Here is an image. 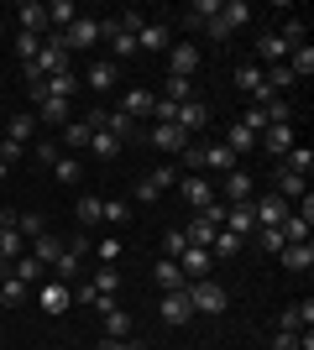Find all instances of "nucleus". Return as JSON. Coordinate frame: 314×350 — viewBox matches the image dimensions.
Listing matches in <instances>:
<instances>
[{
  "label": "nucleus",
  "instance_id": "f3484780",
  "mask_svg": "<svg viewBox=\"0 0 314 350\" xmlns=\"http://www.w3.org/2000/svg\"><path fill=\"white\" fill-rule=\"evenodd\" d=\"M152 105H157V94H147V89H126V94H120V116H126V120H147Z\"/></svg>",
  "mask_w": 314,
  "mask_h": 350
},
{
  "label": "nucleus",
  "instance_id": "4468645a",
  "mask_svg": "<svg viewBox=\"0 0 314 350\" xmlns=\"http://www.w3.org/2000/svg\"><path fill=\"white\" fill-rule=\"evenodd\" d=\"M31 100H37V110H31L37 120H47V126H68V100H53V94H42V89H31Z\"/></svg>",
  "mask_w": 314,
  "mask_h": 350
},
{
  "label": "nucleus",
  "instance_id": "c9c22d12",
  "mask_svg": "<svg viewBox=\"0 0 314 350\" xmlns=\"http://www.w3.org/2000/svg\"><path fill=\"white\" fill-rule=\"evenodd\" d=\"M215 11H220V0H194L179 21H183V27H209V16H215Z\"/></svg>",
  "mask_w": 314,
  "mask_h": 350
},
{
  "label": "nucleus",
  "instance_id": "e433bc0d",
  "mask_svg": "<svg viewBox=\"0 0 314 350\" xmlns=\"http://www.w3.org/2000/svg\"><path fill=\"white\" fill-rule=\"evenodd\" d=\"M205 167H215V173H231V167H236V152H231L225 142L205 146Z\"/></svg>",
  "mask_w": 314,
  "mask_h": 350
},
{
  "label": "nucleus",
  "instance_id": "b1692460",
  "mask_svg": "<svg viewBox=\"0 0 314 350\" xmlns=\"http://www.w3.org/2000/svg\"><path fill=\"white\" fill-rule=\"evenodd\" d=\"M147 142L157 146V152H183V146L194 142V136H183L179 126H152V131H147Z\"/></svg>",
  "mask_w": 314,
  "mask_h": 350
},
{
  "label": "nucleus",
  "instance_id": "f8f14e48",
  "mask_svg": "<svg viewBox=\"0 0 314 350\" xmlns=\"http://www.w3.org/2000/svg\"><path fill=\"white\" fill-rule=\"evenodd\" d=\"M220 230H231L236 241L257 235V215H252V204H225V225H220Z\"/></svg>",
  "mask_w": 314,
  "mask_h": 350
},
{
  "label": "nucleus",
  "instance_id": "f704fd0d",
  "mask_svg": "<svg viewBox=\"0 0 314 350\" xmlns=\"http://www.w3.org/2000/svg\"><path fill=\"white\" fill-rule=\"evenodd\" d=\"M225 146H231V152H236V162H241V157H246V152H257V136H252V131H246V126H241V120H236V126L225 131Z\"/></svg>",
  "mask_w": 314,
  "mask_h": 350
},
{
  "label": "nucleus",
  "instance_id": "0eeeda50",
  "mask_svg": "<svg viewBox=\"0 0 314 350\" xmlns=\"http://www.w3.org/2000/svg\"><path fill=\"white\" fill-rule=\"evenodd\" d=\"M157 314H163V324H173V329H179V324H189L194 319V304H189V293H163V304H157Z\"/></svg>",
  "mask_w": 314,
  "mask_h": 350
},
{
  "label": "nucleus",
  "instance_id": "3c124183",
  "mask_svg": "<svg viewBox=\"0 0 314 350\" xmlns=\"http://www.w3.org/2000/svg\"><path fill=\"white\" fill-rule=\"evenodd\" d=\"M79 219H84V225H100V219H105V199L84 193V199H79Z\"/></svg>",
  "mask_w": 314,
  "mask_h": 350
},
{
  "label": "nucleus",
  "instance_id": "c03bdc74",
  "mask_svg": "<svg viewBox=\"0 0 314 350\" xmlns=\"http://www.w3.org/2000/svg\"><path fill=\"white\" fill-rule=\"evenodd\" d=\"M105 131L116 136V142H131V136H136V120H126L120 110H110V116H105Z\"/></svg>",
  "mask_w": 314,
  "mask_h": 350
},
{
  "label": "nucleus",
  "instance_id": "49530a36",
  "mask_svg": "<svg viewBox=\"0 0 314 350\" xmlns=\"http://www.w3.org/2000/svg\"><path fill=\"white\" fill-rule=\"evenodd\" d=\"M105 335L126 340V335H131V314H126V308H110V314H105Z\"/></svg>",
  "mask_w": 314,
  "mask_h": 350
},
{
  "label": "nucleus",
  "instance_id": "603ef678",
  "mask_svg": "<svg viewBox=\"0 0 314 350\" xmlns=\"http://www.w3.org/2000/svg\"><path fill=\"white\" fill-rule=\"evenodd\" d=\"M37 53H42V37H31V31H16V58L31 63Z\"/></svg>",
  "mask_w": 314,
  "mask_h": 350
},
{
  "label": "nucleus",
  "instance_id": "ddd939ff",
  "mask_svg": "<svg viewBox=\"0 0 314 350\" xmlns=\"http://www.w3.org/2000/svg\"><path fill=\"white\" fill-rule=\"evenodd\" d=\"M288 53H293V47H288L278 31H257V58H262V68H272V63H288Z\"/></svg>",
  "mask_w": 314,
  "mask_h": 350
},
{
  "label": "nucleus",
  "instance_id": "c756f323",
  "mask_svg": "<svg viewBox=\"0 0 314 350\" xmlns=\"http://www.w3.org/2000/svg\"><path fill=\"white\" fill-rule=\"evenodd\" d=\"M74 21H79V5H74V0H53V5H47V27H53V31H68Z\"/></svg>",
  "mask_w": 314,
  "mask_h": 350
},
{
  "label": "nucleus",
  "instance_id": "473e14b6",
  "mask_svg": "<svg viewBox=\"0 0 314 350\" xmlns=\"http://www.w3.org/2000/svg\"><path fill=\"white\" fill-rule=\"evenodd\" d=\"M215 16H220V21H225V27H231V31H236V27H246V21H252V5H246V0H225V5H220V11H215Z\"/></svg>",
  "mask_w": 314,
  "mask_h": 350
},
{
  "label": "nucleus",
  "instance_id": "4be33fe9",
  "mask_svg": "<svg viewBox=\"0 0 314 350\" xmlns=\"http://www.w3.org/2000/svg\"><path fill=\"white\" fill-rule=\"evenodd\" d=\"M179 267H183V278H189V282H199V278H209V267H215V256H209L205 246H189V251L179 256Z\"/></svg>",
  "mask_w": 314,
  "mask_h": 350
},
{
  "label": "nucleus",
  "instance_id": "423d86ee",
  "mask_svg": "<svg viewBox=\"0 0 314 350\" xmlns=\"http://www.w3.org/2000/svg\"><path fill=\"white\" fill-rule=\"evenodd\" d=\"M37 304L47 308V314H68V308H74V288H68V282H42V288H37Z\"/></svg>",
  "mask_w": 314,
  "mask_h": 350
},
{
  "label": "nucleus",
  "instance_id": "a878e982",
  "mask_svg": "<svg viewBox=\"0 0 314 350\" xmlns=\"http://www.w3.org/2000/svg\"><path fill=\"white\" fill-rule=\"evenodd\" d=\"M37 89H42V94H53V100H68V94L79 89V73H74V68H68V73H47Z\"/></svg>",
  "mask_w": 314,
  "mask_h": 350
},
{
  "label": "nucleus",
  "instance_id": "6e6d98bb",
  "mask_svg": "<svg viewBox=\"0 0 314 350\" xmlns=\"http://www.w3.org/2000/svg\"><path fill=\"white\" fill-rule=\"evenodd\" d=\"M31 157H37V162H47V167H53V162L63 157V146L53 142V136H47V142H31Z\"/></svg>",
  "mask_w": 314,
  "mask_h": 350
},
{
  "label": "nucleus",
  "instance_id": "2eb2a0df",
  "mask_svg": "<svg viewBox=\"0 0 314 350\" xmlns=\"http://www.w3.org/2000/svg\"><path fill=\"white\" fill-rule=\"evenodd\" d=\"M194 68H199V47H194V42L168 47V73H179V79H194Z\"/></svg>",
  "mask_w": 314,
  "mask_h": 350
},
{
  "label": "nucleus",
  "instance_id": "39448f33",
  "mask_svg": "<svg viewBox=\"0 0 314 350\" xmlns=\"http://www.w3.org/2000/svg\"><path fill=\"white\" fill-rule=\"evenodd\" d=\"M252 215H257V225H283L293 209H288V199H278V193H252Z\"/></svg>",
  "mask_w": 314,
  "mask_h": 350
},
{
  "label": "nucleus",
  "instance_id": "774afa93",
  "mask_svg": "<svg viewBox=\"0 0 314 350\" xmlns=\"http://www.w3.org/2000/svg\"><path fill=\"white\" fill-rule=\"evenodd\" d=\"M0 142H5V131H0Z\"/></svg>",
  "mask_w": 314,
  "mask_h": 350
},
{
  "label": "nucleus",
  "instance_id": "4c0bfd02",
  "mask_svg": "<svg viewBox=\"0 0 314 350\" xmlns=\"http://www.w3.org/2000/svg\"><path fill=\"white\" fill-rule=\"evenodd\" d=\"M27 298H31V288H27L21 278H0V304H5V308L27 304Z\"/></svg>",
  "mask_w": 314,
  "mask_h": 350
},
{
  "label": "nucleus",
  "instance_id": "7ed1b4c3",
  "mask_svg": "<svg viewBox=\"0 0 314 350\" xmlns=\"http://www.w3.org/2000/svg\"><path fill=\"white\" fill-rule=\"evenodd\" d=\"M63 42H68V53H74V58H79V53H90V47L105 42V21H94V16H79L74 27L63 31Z\"/></svg>",
  "mask_w": 314,
  "mask_h": 350
},
{
  "label": "nucleus",
  "instance_id": "69168bd1",
  "mask_svg": "<svg viewBox=\"0 0 314 350\" xmlns=\"http://www.w3.org/2000/svg\"><path fill=\"white\" fill-rule=\"evenodd\" d=\"M94 350H131V340H116V335H105V340H94Z\"/></svg>",
  "mask_w": 314,
  "mask_h": 350
},
{
  "label": "nucleus",
  "instance_id": "8fccbe9b",
  "mask_svg": "<svg viewBox=\"0 0 314 350\" xmlns=\"http://www.w3.org/2000/svg\"><path fill=\"white\" fill-rule=\"evenodd\" d=\"M53 178H58V183H79V178H84L79 157H58V162H53Z\"/></svg>",
  "mask_w": 314,
  "mask_h": 350
},
{
  "label": "nucleus",
  "instance_id": "1a4fd4ad",
  "mask_svg": "<svg viewBox=\"0 0 314 350\" xmlns=\"http://www.w3.org/2000/svg\"><path fill=\"white\" fill-rule=\"evenodd\" d=\"M257 146H262V152H272V157H288V152L299 146V136H293V126H267V131L257 136Z\"/></svg>",
  "mask_w": 314,
  "mask_h": 350
},
{
  "label": "nucleus",
  "instance_id": "5fc2aeb1",
  "mask_svg": "<svg viewBox=\"0 0 314 350\" xmlns=\"http://www.w3.org/2000/svg\"><path fill=\"white\" fill-rule=\"evenodd\" d=\"M257 241H262V251H272V256H278V251L288 246V241H283V230H278V225H257Z\"/></svg>",
  "mask_w": 314,
  "mask_h": 350
},
{
  "label": "nucleus",
  "instance_id": "680f3d73",
  "mask_svg": "<svg viewBox=\"0 0 314 350\" xmlns=\"http://www.w3.org/2000/svg\"><path fill=\"white\" fill-rule=\"evenodd\" d=\"M267 350H299V335H283V329H278V335L267 340Z\"/></svg>",
  "mask_w": 314,
  "mask_h": 350
},
{
  "label": "nucleus",
  "instance_id": "20e7f679",
  "mask_svg": "<svg viewBox=\"0 0 314 350\" xmlns=\"http://www.w3.org/2000/svg\"><path fill=\"white\" fill-rule=\"evenodd\" d=\"M173 183H179V167H152L147 178H142V183H136V204H152V199H163L168 189H173Z\"/></svg>",
  "mask_w": 314,
  "mask_h": 350
},
{
  "label": "nucleus",
  "instance_id": "bf43d9fd",
  "mask_svg": "<svg viewBox=\"0 0 314 350\" xmlns=\"http://www.w3.org/2000/svg\"><path fill=\"white\" fill-rule=\"evenodd\" d=\"M183 162H189V173H199V167H205V146L189 142V146H183Z\"/></svg>",
  "mask_w": 314,
  "mask_h": 350
},
{
  "label": "nucleus",
  "instance_id": "58836bf2",
  "mask_svg": "<svg viewBox=\"0 0 314 350\" xmlns=\"http://www.w3.org/2000/svg\"><path fill=\"white\" fill-rule=\"evenodd\" d=\"M288 73H293V79H309V73H314V47L309 42L288 53Z\"/></svg>",
  "mask_w": 314,
  "mask_h": 350
},
{
  "label": "nucleus",
  "instance_id": "c85d7f7f",
  "mask_svg": "<svg viewBox=\"0 0 314 350\" xmlns=\"http://www.w3.org/2000/svg\"><path fill=\"white\" fill-rule=\"evenodd\" d=\"M278 256H283L288 272H309V267H314V246H309V241H299V246H283Z\"/></svg>",
  "mask_w": 314,
  "mask_h": 350
},
{
  "label": "nucleus",
  "instance_id": "2f4dec72",
  "mask_svg": "<svg viewBox=\"0 0 314 350\" xmlns=\"http://www.w3.org/2000/svg\"><path fill=\"white\" fill-rule=\"evenodd\" d=\"M42 272H47V267L37 262L31 251H21V256H16V262H11V278H21V282H27V288H31V282H42Z\"/></svg>",
  "mask_w": 314,
  "mask_h": 350
},
{
  "label": "nucleus",
  "instance_id": "6e6552de",
  "mask_svg": "<svg viewBox=\"0 0 314 350\" xmlns=\"http://www.w3.org/2000/svg\"><path fill=\"white\" fill-rule=\"evenodd\" d=\"M16 21H21V31H31V37H47V5L42 0H21V5H16Z\"/></svg>",
  "mask_w": 314,
  "mask_h": 350
},
{
  "label": "nucleus",
  "instance_id": "de8ad7c7",
  "mask_svg": "<svg viewBox=\"0 0 314 350\" xmlns=\"http://www.w3.org/2000/svg\"><path fill=\"white\" fill-rule=\"evenodd\" d=\"M90 152H94V157H100V162H110V157H116V152H120V142H116V136H110V131H94V136H90Z\"/></svg>",
  "mask_w": 314,
  "mask_h": 350
},
{
  "label": "nucleus",
  "instance_id": "412c9836",
  "mask_svg": "<svg viewBox=\"0 0 314 350\" xmlns=\"http://www.w3.org/2000/svg\"><path fill=\"white\" fill-rule=\"evenodd\" d=\"M84 84H90L94 94H110V89H116V63H110V58H94L90 68H84Z\"/></svg>",
  "mask_w": 314,
  "mask_h": 350
},
{
  "label": "nucleus",
  "instance_id": "393cba45",
  "mask_svg": "<svg viewBox=\"0 0 314 350\" xmlns=\"http://www.w3.org/2000/svg\"><path fill=\"white\" fill-rule=\"evenodd\" d=\"M168 27L163 21H147V27H142V37H136V53H168Z\"/></svg>",
  "mask_w": 314,
  "mask_h": 350
},
{
  "label": "nucleus",
  "instance_id": "bb28decb",
  "mask_svg": "<svg viewBox=\"0 0 314 350\" xmlns=\"http://www.w3.org/2000/svg\"><path fill=\"white\" fill-rule=\"evenodd\" d=\"M63 251H68V246H63V241H58V235H53V230H42V235H37V241H31V256H37V262H42V267H53V262H58V256H63Z\"/></svg>",
  "mask_w": 314,
  "mask_h": 350
},
{
  "label": "nucleus",
  "instance_id": "7c9ffc66",
  "mask_svg": "<svg viewBox=\"0 0 314 350\" xmlns=\"http://www.w3.org/2000/svg\"><path fill=\"white\" fill-rule=\"evenodd\" d=\"M90 126H84V120H68V126H63V136H58V146H68V152H90Z\"/></svg>",
  "mask_w": 314,
  "mask_h": 350
},
{
  "label": "nucleus",
  "instance_id": "a211bd4d",
  "mask_svg": "<svg viewBox=\"0 0 314 350\" xmlns=\"http://www.w3.org/2000/svg\"><path fill=\"white\" fill-rule=\"evenodd\" d=\"M16 256H21V235H16V215L5 209L0 215V267H11Z\"/></svg>",
  "mask_w": 314,
  "mask_h": 350
},
{
  "label": "nucleus",
  "instance_id": "052dcab7",
  "mask_svg": "<svg viewBox=\"0 0 314 350\" xmlns=\"http://www.w3.org/2000/svg\"><path fill=\"white\" fill-rule=\"evenodd\" d=\"M21 157H27V146H16V142H0V162H5V167H16Z\"/></svg>",
  "mask_w": 314,
  "mask_h": 350
},
{
  "label": "nucleus",
  "instance_id": "4d7b16f0",
  "mask_svg": "<svg viewBox=\"0 0 314 350\" xmlns=\"http://www.w3.org/2000/svg\"><path fill=\"white\" fill-rule=\"evenodd\" d=\"M278 37H283L288 47H304V42H309V37H304V21H299V16H288V21H283V31H278Z\"/></svg>",
  "mask_w": 314,
  "mask_h": 350
},
{
  "label": "nucleus",
  "instance_id": "9b49d317",
  "mask_svg": "<svg viewBox=\"0 0 314 350\" xmlns=\"http://www.w3.org/2000/svg\"><path fill=\"white\" fill-rule=\"evenodd\" d=\"M173 126H179L183 136H199L209 126V105L205 100H189V105H179V120H173Z\"/></svg>",
  "mask_w": 314,
  "mask_h": 350
},
{
  "label": "nucleus",
  "instance_id": "aec40b11",
  "mask_svg": "<svg viewBox=\"0 0 314 350\" xmlns=\"http://www.w3.org/2000/svg\"><path fill=\"white\" fill-rule=\"evenodd\" d=\"M152 282H157L163 293H179V288H189V278H183V267L173 262V256H163V262L152 267Z\"/></svg>",
  "mask_w": 314,
  "mask_h": 350
},
{
  "label": "nucleus",
  "instance_id": "e2e57ef3",
  "mask_svg": "<svg viewBox=\"0 0 314 350\" xmlns=\"http://www.w3.org/2000/svg\"><path fill=\"white\" fill-rule=\"evenodd\" d=\"M94 256H100V262H116V256H120V241H100V246H94Z\"/></svg>",
  "mask_w": 314,
  "mask_h": 350
},
{
  "label": "nucleus",
  "instance_id": "f257e3e1",
  "mask_svg": "<svg viewBox=\"0 0 314 350\" xmlns=\"http://www.w3.org/2000/svg\"><path fill=\"white\" fill-rule=\"evenodd\" d=\"M189 304H194V314H209V319H220L225 314V304H231V298H225V288L220 282H209V278H199V282H189Z\"/></svg>",
  "mask_w": 314,
  "mask_h": 350
},
{
  "label": "nucleus",
  "instance_id": "f03ea898",
  "mask_svg": "<svg viewBox=\"0 0 314 350\" xmlns=\"http://www.w3.org/2000/svg\"><path fill=\"white\" fill-rule=\"evenodd\" d=\"M252 193H257V178L246 173V167H231V173H220V193H215V199H220V204H252Z\"/></svg>",
  "mask_w": 314,
  "mask_h": 350
},
{
  "label": "nucleus",
  "instance_id": "338daca9",
  "mask_svg": "<svg viewBox=\"0 0 314 350\" xmlns=\"http://www.w3.org/2000/svg\"><path fill=\"white\" fill-rule=\"evenodd\" d=\"M0 42H5V21H0Z\"/></svg>",
  "mask_w": 314,
  "mask_h": 350
},
{
  "label": "nucleus",
  "instance_id": "13d9d810",
  "mask_svg": "<svg viewBox=\"0 0 314 350\" xmlns=\"http://www.w3.org/2000/svg\"><path fill=\"white\" fill-rule=\"evenodd\" d=\"M163 246H168V256L179 262L183 251H189V235H183V230H168V235H163Z\"/></svg>",
  "mask_w": 314,
  "mask_h": 350
},
{
  "label": "nucleus",
  "instance_id": "0e129e2a",
  "mask_svg": "<svg viewBox=\"0 0 314 350\" xmlns=\"http://www.w3.org/2000/svg\"><path fill=\"white\" fill-rule=\"evenodd\" d=\"M209 37H215V42H231V27H225L220 16H209Z\"/></svg>",
  "mask_w": 314,
  "mask_h": 350
},
{
  "label": "nucleus",
  "instance_id": "dca6fc26",
  "mask_svg": "<svg viewBox=\"0 0 314 350\" xmlns=\"http://www.w3.org/2000/svg\"><path fill=\"white\" fill-rule=\"evenodd\" d=\"M179 193H183L194 209H205L209 199H215V183H209V178H199V173H183V178H179Z\"/></svg>",
  "mask_w": 314,
  "mask_h": 350
},
{
  "label": "nucleus",
  "instance_id": "9d476101",
  "mask_svg": "<svg viewBox=\"0 0 314 350\" xmlns=\"http://www.w3.org/2000/svg\"><path fill=\"white\" fill-rule=\"evenodd\" d=\"M309 324H314V304L309 298H304V304H288L283 314H278V329H283V335H304Z\"/></svg>",
  "mask_w": 314,
  "mask_h": 350
},
{
  "label": "nucleus",
  "instance_id": "5701e85b",
  "mask_svg": "<svg viewBox=\"0 0 314 350\" xmlns=\"http://www.w3.org/2000/svg\"><path fill=\"white\" fill-rule=\"evenodd\" d=\"M272 183H278V199H288V204H299L304 193H309V178L288 173V167H278V173H272Z\"/></svg>",
  "mask_w": 314,
  "mask_h": 350
},
{
  "label": "nucleus",
  "instance_id": "a18cd8bd",
  "mask_svg": "<svg viewBox=\"0 0 314 350\" xmlns=\"http://www.w3.org/2000/svg\"><path fill=\"white\" fill-rule=\"evenodd\" d=\"M183 235H189V246H205V251H209V241H215V225H209L205 215H194V225H189Z\"/></svg>",
  "mask_w": 314,
  "mask_h": 350
},
{
  "label": "nucleus",
  "instance_id": "ea45409f",
  "mask_svg": "<svg viewBox=\"0 0 314 350\" xmlns=\"http://www.w3.org/2000/svg\"><path fill=\"white\" fill-rule=\"evenodd\" d=\"M163 100H173V105H189V100H194V79H179V73H168Z\"/></svg>",
  "mask_w": 314,
  "mask_h": 350
},
{
  "label": "nucleus",
  "instance_id": "a19ab883",
  "mask_svg": "<svg viewBox=\"0 0 314 350\" xmlns=\"http://www.w3.org/2000/svg\"><path fill=\"white\" fill-rule=\"evenodd\" d=\"M236 89L241 94H257V89H262V63H241L236 68Z\"/></svg>",
  "mask_w": 314,
  "mask_h": 350
},
{
  "label": "nucleus",
  "instance_id": "09e8293b",
  "mask_svg": "<svg viewBox=\"0 0 314 350\" xmlns=\"http://www.w3.org/2000/svg\"><path fill=\"white\" fill-rule=\"evenodd\" d=\"M42 230H47L42 215H16V235H21V241H37Z\"/></svg>",
  "mask_w": 314,
  "mask_h": 350
},
{
  "label": "nucleus",
  "instance_id": "6ab92c4d",
  "mask_svg": "<svg viewBox=\"0 0 314 350\" xmlns=\"http://www.w3.org/2000/svg\"><path fill=\"white\" fill-rule=\"evenodd\" d=\"M0 131H5V142L27 146V142H31V131H37V116H31V110H16L11 120H0Z\"/></svg>",
  "mask_w": 314,
  "mask_h": 350
},
{
  "label": "nucleus",
  "instance_id": "37998d69",
  "mask_svg": "<svg viewBox=\"0 0 314 350\" xmlns=\"http://www.w3.org/2000/svg\"><path fill=\"white\" fill-rule=\"evenodd\" d=\"M241 251V241L231 230H215V241H209V256H220V262H231V256H236Z\"/></svg>",
  "mask_w": 314,
  "mask_h": 350
},
{
  "label": "nucleus",
  "instance_id": "79ce46f5",
  "mask_svg": "<svg viewBox=\"0 0 314 350\" xmlns=\"http://www.w3.org/2000/svg\"><path fill=\"white\" fill-rule=\"evenodd\" d=\"M283 167H288V173H299V178H309L314 173V152H309V146H293V152L283 157Z\"/></svg>",
  "mask_w": 314,
  "mask_h": 350
},
{
  "label": "nucleus",
  "instance_id": "864d4df0",
  "mask_svg": "<svg viewBox=\"0 0 314 350\" xmlns=\"http://www.w3.org/2000/svg\"><path fill=\"white\" fill-rule=\"evenodd\" d=\"M105 225H131V204L126 199H105Z\"/></svg>",
  "mask_w": 314,
  "mask_h": 350
},
{
  "label": "nucleus",
  "instance_id": "72a5a7b5",
  "mask_svg": "<svg viewBox=\"0 0 314 350\" xmlns=\"http://www.w3.org/2000/svg\"><path fill=\"white\" fill-rule=\"evenodd\" d=\"M116 288H120V272H116V267H94V278H90V298H94V293L116 298Z\"/></svg>",
  "mask_w": 314,
  "mask_h": 350
},
{
  "label": "nucleus",
  "instance_id": "cd10ccee",
  "mask_svg": "<svg viewBox=\"0 0 314 350\" xmlns=\"http://www.w3.org/2000/svg\"><path fill=\"white\" fill-rule=\"evenodd\" d=\"M79 272H84V251L68 246L58 262H53V278H58V282H79Z\"/></svg>",
  "mask_w": 314,
  "mask_h": 350
}]
</instances>
